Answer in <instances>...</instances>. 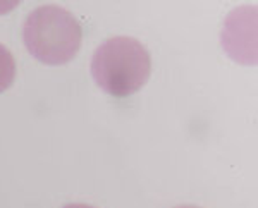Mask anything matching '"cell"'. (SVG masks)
<instances>
[{
    "label": "cell",
    "instance_id": "obj_1",
    "mask_svg": "<svg viewBox=\"0 0 258 208\" xmlns=\"http://www.w3.org/2000/svg\"><path fill=\"white\" fill-rule=\"evenodd\" d=\"M152 57L141 41L131 36H112L95 50L91 76L105 93L127 98L147 85Z\"/></svg>",
    "mask_w": 258,
    "mask_h": 208
},
{
    "label": "cell",
    "instance_id": "obj_2",
    "mask_svg": "<svg viewBox=\"0 0 258 208\" xmlns=\"http://www.w3.org/2000/svg\"><path fill=\"white\" fill-rule=\"evenodd\" d=\"M23 38L36 60L47 65H64L80 52L83 30L69 11L48 4L28 14Z\"/></svg>",
    "mask_w": 258,
    "mask_h": 208
},
{
    "label": "cell",
    "instance_id": "obj_3",
    "mask_svg": "<svg viewBox=\"0 0 258 208\" xmlns=\"http://www.w3.org/2000/svg\"><path fill=\"white\" fill-rule=\"evenodd\" d=\"M16 80V60L11 50L0 43V93L9 90Z\"/></svg>",
    "mask_w": 258,
    "mask_h": 208
},
{
    "label": "cell",
    "instance_id": "obj_4",
    "mask_svg": "<svg viewBox=\"0 0 258 208\" xmlns=\"http://www.w3.org/2000/svg\"><path fill=\"white\" fill-rule=\"evenodd\" d=\"M62 208H95V206L86 205V203H69V205L62 206Z\"/></svg>",
    "mask_w": 258,
    "mask_h": 208
},
{
    "label": "cell",
    "instance_id": "obj_5",
    "mask_svg": "<svg viewBox=\"0 0 258 208\" xmlns=\"http://www.w3.org/2000/svg\"><path fill=\"white\" fill-rule=\"evenodd\" d=\"M174 208H202V206H197V205H179V206H174Z\"/></svg>",
    "mask_w": 258,
    "mask_h": 208
}]
</instances>
